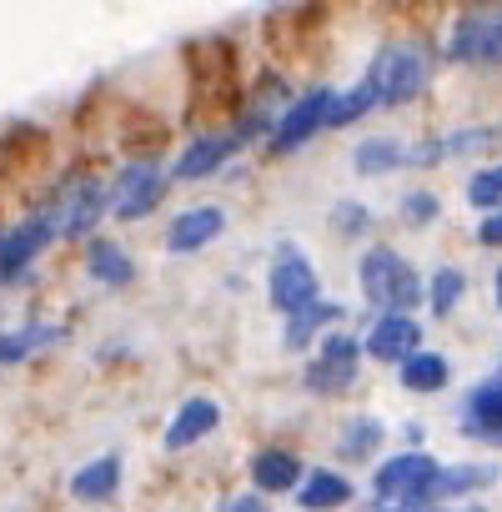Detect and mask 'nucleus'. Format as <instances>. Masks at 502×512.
Here are the masks:
<instances>
[{
    "mask_svg": "<svg viewBox=\"0 0 502 512\" xmlns=\"http://www.w3.org/2000/svg\"><path fill=\"white\" fill-rule=\"evenodd\" d=\"M357 287H362V297L377 307V317H412V312L427 302L422 272L407 262L397 246H387V241H377V246L362 251Z\"/></svg>",
    "mask_w": 502,
    "mask_h": 512,
    "instance_id": "nucleus-1",
    "label": "nucleus"
},
{
    "mask_svg": "<svg viewBox=\"0 0 502 512\" xmlns=\"http://www.w3.org/2000/svg\"><path fill=\"white\" fill-rule=\"evenodd\" d=\"M372 91H377V106H412L427 81H432V46L427 41H412V36H397V41H382L367 76H362Z\"/></svg>",
    "mask_w": 502,
    "mask_h": 512,
    "instance_id": "nucleus-2",
    "label": "nucleus"
},
{
    "mask_svg": "<svg viewBox=\"0 0 502 512\" xmlns=\"http://www.w3.org/2000/svg\"><path fill=\"white\" fill-rule=\"evenodd\" d=\"M447 66H502V6L462 11L442 41Z\"/></svg>",
    "mask_w": 502,
    "mask_h": 512,
    "instance_id": "nucleus-3",
    "label": "nucleus"
},
{
    "mask_svg": "<svg viewBox=\"0 0 502 512\" xmlns=\"http://www.w3.org/2000/svg\"><path fill=\"white\" fill-rule=\"evenodd\" d=\"M267 297L282 317H297L302 307L322 302V282H317V267H312V256L307 246L297 241H277L272 251V272H267Z\"/></svg>",
    "mask_w": 502,
    "mask_h": 512,
    "instance_id": "nucleus-4",
    "label": "nucleus"
},
{
    "mask_svg": "<svg viewBox=\"0 0 502 512\" xmlns=\"http://www.w3.org/2000/svg\"><path fill=\"white\" fill-rule=\"evenodd\" d=\"M442 462L432 452H392L387 462L372 467V492L377 502H412V507H432V487H437Z\"/></svg>",
    "mask_w": 502,
    "mask_h": 512,
    "instance_id": "nucleus-5",
    "label": "nucleus"
},
{
    "mask_svg": "<svg viewBox=\"0 0 502 512\" xmlns=\"http://www.w3.org/2000/svg\"><path fill=\"white\" fill-rule=\"evenodd\" d=\"M166 171H161V161L156 156H136V161H126L121 171H116V181H111V211H116V221H141V216H151L161 201H166Z\"/></svg>",
    "mask_w": 502,
    "mask_h": 512,
    "instance_id": "nucleus-6",
    "label": "nucleus"
},
{
    "mask_svg": "<svg viewBox=\"0 0 502 512\" xmlns=\"http://www.w3.org/2000/svg\"><path fill=\"white\" fill-rule=\"evenodd\" d=\"M56 236H61L56 211H36V216H26V221H16V226H0V287L16 282V277H26V267L36 262V256H41Z\"/></svg>",
    "mask_w": 502,
    "mask_h": 512,
    "instance_id": "nucleus-7",
    "label": "nucleus"
},
{
    "mask_svg": "<svg viewBox=\"0 0 502 512\" xmlns=\"http://www.w3.org/2000/svg\"><path fill=\"white\" fill-rule=\"evenodd\" d=\"M332 101H337V91L332 86H312L307 96H297L282 116H277V131H272V151H302L327 121H332Z\"/></svg>",
    "mask_w": 502,
    "mask_h": 512,
    "instance_id": "nucleus-8",
    "label": "nucleus"
},
{
    "mask_svg": "<svg viewBox=\"0 0 502 512\" xmlns=\"http://www.w3.org/2000/svg\"><path fill=\"white\" fill-rule=\"evenodd\" d=\"M457 422H462V437L487 442V447H502V372L482 377V382L462 397Z\"/></svg>",
    "mask_w": 502,
    "mask_h": 512,
    "instance_id": "nucleus-9",
    "label": "nucleus"
},
{
    "mask_svg": "<svg viewBox=\"0 0 502 512\" xmlns=\"http://www.w3.org/2000/svg\"><path fill=\"white\" fill-rule=\"evenodd\" d=\"M362 352H367L372 362H382V367L412 362V357L422 352V327H417V317H377V322L367 327V337H362Z\"/></svg>",
    "mask_w": 502,
    "mask_h": 512,
    "instance_id": "nucleus-10",
    "label": "nucleus"
},
{
    "mask_svg": "<svg viewBox=\"0 0 502 512\" xmlns=\"http://www.w3.org/2000/svg\"><path fill=\"white\" fill-rule=\"evenodd\" d=\"M106 206H111V186H101L96 176L71 181V186L61 191V206H56L61 236H91V231H96V221L106 216Z\"/></svg>",
    "mask_w": 502,
    "mask_h": 512,
    "instance_id": "nucleus-11",
    "label": "nucleus"
},
{
    "mask_svg": "<svg viewBox=\"0 0 502 512\" xmlns=\"http://www.w3.org/2000/svg\"><path fill=\"white\" fill-rule=\"evenodd\" d=\"M251 487L262 497H277V492H297L307 482V462L292 452V447H257L251 452Z\"/></svg>",
    "mask_w": 502,
    "mask_h": 512,
    "instance_id": "nucleus-12",
    "label": "nucleus"
},
{
    "mask_svg": "<svg viewBox=\"0 0 502 512\" xmlns=\"http://www.w3.org/2000/svg\"><path fill=\"white\" fill-rule=\"evenodd\" d=\"M221 231H226V211H221V206H186V211H176L171 226H166V251H171V256H191V251L211 246Z\"/></svg>",
    "mask_w": 502,
    "mask_h": 512,
    "instance_id": "nucleus-13",
    "label": "nucleus"
},
{
    "mask_svg": "<svg viewBox=\"0 0 502 512\" xmlns=\"http://www.w3.org/2000/svg\"><path fill=\"white\" fill-rule=\"evenodd\" d=\"M236 151H246V146L236 141V131H231V126H226V131H211V136H196V141L176 156L171 176H176V181H201V176L221 171Z\"/></svg>",
    "mask_w": 502,
    "mask_h": 512,
    "instance_id": "nucleus-14",
    "label": "nucleus"
},
{
    "mask_svg": "<svg viewBox=\"0 0 502 512\" xmlns=\"http://www.w3.org/2000/svg\"><path fill=\"white\" fill-rule=\"evenodd\" d=\"M216 427H221V407H216L211 397H186V402L176 407V417L166 422L161 447H166V452H186V447L206 442Z\"/></svg>",
    "mask_w": 502,
    "mask_h": 512,
    "instance_id": "nucleus-15",
    "label": "nucleus"
},
{
    "mask_svg": "<svg viewBox=\"0 0 502 512\" xmlns=\"http://www.w3.org/2000/svg\"><path fill=\"white\" fill-rule=\"evenodd\" d=\"M347 317V307L342 302H312V307H302L297 317H287V327H282V342H287V352H307V347H317L327 332H337V322Z\"/></svg>",
    "mask_w": 502,
    "mask_h": 512,
    "instance_id": "nucleus-16",
    "label": "nucleus"
},
{
    "mask_svg": "<svg viewBox=\"0 0 502 512\" xmlns=\"http://www.w3.org/2000/svg\"><path fill=\"white\" fill-rule=\"evenodd\" d=\"M352 497H357V487L337 467H312L307 482L297 487V507L302 512H342V507H352Z\"/></svg>",
    "mask_w": 502,
    "mask_h": 512,
    "instance_id": "nucleus-17",
    "label": "nucleus"
},
{
    "mask_svg": "<svg viewBox=\"0 0 502 512\" xmlns=\"http://www.w3.org/2000/svg\"><path fill=\"white\" fill-rule=\"evenodd\" d=\"M86 272L101 282V287H131L136 282V262H131V251L111 236H91L86 241Z\"/></svg>",
    "mask_w": 502,
    "mask_h": 512,
    "instance_id": "nucleus-18",
    "label": "nucleus"
},
{
    "mask_svg": "<svg viewBox=\"0 0 502 512\" xmlns=\"http://www.w3.org/2000/svg\"><path fill=\"white\" fill-rule=\"evenodd\" d=\"M397 382H402L412 397H437V392H447V382H452V362H447L442 352L422 347L412 362L397 367Z\"/></svg>",
    "mask_w": 502,
    "mask_h": 512,
    "instance_id": "nucleus-19",
    "label": "nucleus"
},
{
    "mask_svg": "<svg viewBox=\"0 0 502 512\" xmlns=\"http://www.w3.org/2000/svg\"><path fill=\"white\" fill-rule=\"evenodd\" d=\"M121 492V457L106 452V457H91L86 467H76L71 477V497L76 502H111Z\"/></svg>",
    "mask_w": 502,
    "mask_h": 512,
    "instance_id": "nucleus-20",
    "label": "nucleus"
},
{
    "mask_svg": "<svg viewBox=\"0 0 502 512\" xmlns=\"http://www.w3.org/2000/svg\"><path fill=\"white\" fill-rule=\"evenodd\" d=\"M352 166L357 176H387V171L412 166V146L397 136H367L362 146H352Z\"/></svg>",
    "mask_w": 502,
    "mask_h": 512,
    "instance_id": "nucleus-21",
    "label": "nucleus"
},
{
    "mask_svg": "<svg viewBox=\"0 0 502 512\" xmlns=\"http://www.w3.org/2000/svg\"><path fill=\"white\" fill-rule=\"evenodd\" d=\"M497 482V467L492 462H442L437 472V487H432V507L447 502V497H467V492H482Z\"/></svg>",
    "mask_w": 502,
    "mask_h": 512,
    "instance_id": "nucleus-22",
    "label": "nucleus"
},
{
    "mask_svg": "<svg viewBox=\"0 0 502 512\" xmlns=\"http://www.w3.org/2000/svg\"><path fill=\"white\" fill-rule=\"evenodd\" d=\"M387 442V427L377 417H347L342 432H337V457L342 462H372Z\"/></svg>",
    "mask_w": 502,
    "mask_h": 512,
    "instance_id": "nucleus-23",
    "label": "nucleus"
},
{
    "mask_svg": "<svg viewBox=\"0 0 502 512\" xmlns=\"http://www.w3.org/2000/svg\"><path fill=\"white\" fill-rule=\"evenodd\" d=\"M51 342H66V327L31 322V327H16V332H0V367L26 362L31 352H41V347H51Z\"/></svg>",
    "mask_w": 502,
    "mask_h": 512,
    "instance_id": "nucleus-24",
    "label": "nucleus"
},
{
    "mask_svg": "<svg viewBox=\"0 0 502 512\" xmlns=\"http://www.w3.org/2000/svg\"><path fill=\"white\" fill-rule=\"evenodd\" d=\"M462 297H467V272L462 267H437L432 277H427V307H432V317H452L457 307H462Z\"/></svg>",
    "mask_w": 502,
    "mask_h": 512,
    "instance_id": "nucleus-25",
    "label": "nucleus"
},
{
    "mask_svg": "<svg viewBox=\"0 0 502 512\" xmlns=\"http://www.w3.org/2000/svg\"><path fill=\"white\" fill-rule=\"evenodd\" d=\"M327 226H332L337 236L357 241V236H367V231L377 226V216H372V206H367V201H357V196H342V201H332V211H327Z\"/></svg>",
    "mask_w": 502,
    "mask_h": 512,
    "instance_id": "nucleus-26",
    "label": "nucleus"
},
{
    "mask_svg": "<svg viewBox=\"0 0 502 512\" xmlns=\"http://www.w3.org/2000/svg\"><path fill=\"white\" fill-rule=\"evenodd\" d=\"M352 382H357V367L322 362V357H312V362H307V372H302V387H307V392H317V397H337V392H347Z\"/></svg>",
    "mask_w": 502,
    "mask_h": 512,
    "instance_id": "nucleus-27",
    "label": "nucleus"
},
{
    "mask_svg": "<svg viewBox=\"0 0 502 512\" xmlns=\"http://www.w3.org/2000/svg\"><path fill=\"white\" fill-rule=\"evenodd\" d=\"M462 196H467V206H477V211H502V161L497 166H482V171H472L467 176V186H462Z\"/></svg>",
    "mask_w": 502,
    "mask_h": 512,
    "instance_id": "nucleus-28",
    "label": "nucleus"
},
{
    "mask_svg": "<svg viewBox=\"0 0 502 512\" xmlns=\"http://www.w3.org/2000/svg\"><path fill=\"white\" fill-rule=\"evenodd\" d=\"M367 111H377V91H372L367 81H357L352 91H337V101H332V121H327V126H352V121H362Z\"/></svg>",
    "mask_w": 502,
    "mask_h": 512,
    "instance_id": "nucleus-29",
    "label": "nucleus"
},
{
    "mask_svg": "<svg viewBox=\"0 0 502 512\" xmlns=\"http://www.w3.org/2000/svg\"><path fill=\"white\" fill-rule=\"evenodd\" d=\"M502 131L497 126H462V131H447L442 136V161H457V156H477L497 141Z\"/></svg>",
    "mask_w": 502,
    "mask_h": 512,
    "instance_id": "nucleus-30",
    "label": "nucleus"
},
{
    "mask_svg": "<svg viewBox=\"0 0 502 512\" xmlns=\"http://www.w3.org/2000/svg\"><path fill=\"white\" fill-rule=\"evenodd\" d=\"M397 211H402V221H407L412 231H422V226H432V221L442 216V196H437L432 186H412Z\"/></svg>",
    "mask_w": 502,
    "mask_h": 512,
    "instance_id": "nucleus-31",
    "label": "nucleus"
},
{
    "mask_svg": "<svg viewBox=\"0 0 502 512\" xmlns=\"http://www.w3.org/2000/svg\"><path fill=\"white\" fill-rule=\"evenodd\" d=\"M317 357H322V362H342V367H362L367 352H362V337H352V332L337 327V332H327V337L317 342Z\"/></svg>",
    "mask_w": 502,
    "mask_h": 512,
    "instance_id": "nucleus-32",
    "label": "nucleus"
},
{
    "mask_svg": "<svg viewBox=\"0 0 502 512\" xmlns=\"http://www.w3.org/2000/svg\"><path fill=\"white\" fill-rule=\"evenodd\" d=\"M216 512H272L262 492H236V497H221Z\"/></svg>",
    "mask_w": 502,
    "mask_h": 512,
    "instance_id": "nucleus-33",
    "label": "nucleus"
},
{
    "mask_svg": "<svg viewBox=\"0 0 502 512\" xmlns=\"http://www.w3.org/2000/svg\"><path fill=\"white\" fill-rule=\"evenodd\" d=\"M477 241H482V246H492V251L502 246V211L482 216V226H477Z\"/></svg>",
    "mask_w": 502,
    "mask_h": 512,
    "instance_id": "nucleus-34",
    "label": "nucleus"
},
{
    "mask_svg": "<svg viewBox=\"0 0 502 512\" xmlns=\"http://www.w3.org/2000/svg\"><path fill=\"white\" fill-rule=\"evenodd\" d=\"M492 302H497V312H502V267L492 272Z\"/></svg>",
    "mask_w": 502,
    "mask_h": 512,
    "instance_id": "nucleus-35",
    "label": "nucleus"
},
{
    "mask_svg": "<svg viewBox=\"0 0 502 512\" xmlns=\"http://www.w3.org/2000/svg\"><path fill=\"white\" fill-rule=\"evenodd\" d=\"M437 512H487V507H472V502H467V507H437Z\"/></svg>",
    "mask_w": 502,
    "mask_h": 512,
    "instance_id": "nucleus-36",
    "label": "nucleus"
}]
</instances>
